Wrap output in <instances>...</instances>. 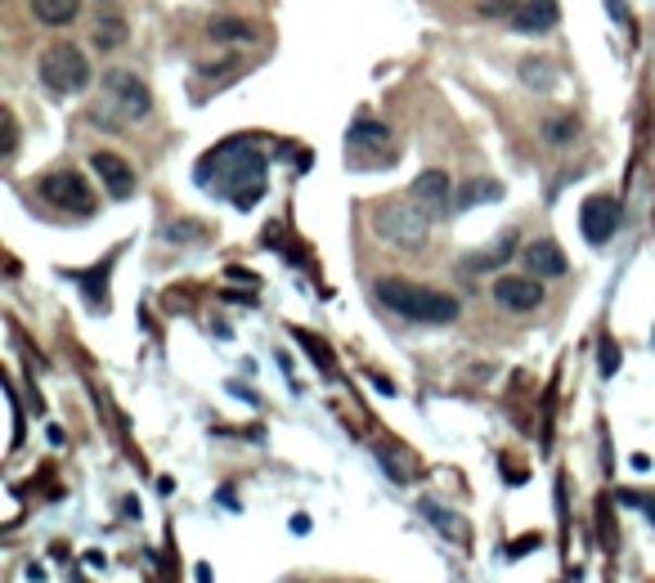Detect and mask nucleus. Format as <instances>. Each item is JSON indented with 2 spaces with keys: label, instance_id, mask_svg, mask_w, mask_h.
Segmentation results:
<instances>
[{
  "label": "nucleus",
  "instance_id": "1",
  "mask_svg": "<svg viewBox=\"0 0 655 583\" xmlns=\"http://www.w3.org/2000/svg\"><path fill=\"white\" fill-rule=\"evenodd\" d=\"M198 179L207 189L215 185L221 194H230L238 211H251L265 194V153L251 139H230L198 162Z\"/></svg>",
  "mask_w": 655,
  "mask_h": 583
},
{
  "label": "nucleus",
  "instance_id": "2",
  "mask_svg": "<svg viewBox=\"0 0 655 583\" xmlns=\"http://www.w3.org/2000/svg\"><path fill=\"white\" fill-rule=\"evenodd\" d=\"M378 301L386 310H395L399 319L409 323H454L462 314V306L449 297V292H431L422 283H409V278H378Z\"/></svg>",
  "mask_w": 655,
  "mask_h": 583
},
{
  "label": "nucleus",
  "instance_id": "3",
  "mask_svg": "<svg viewBox=\"0 0 655 583\" xmlns=\"http://www.w3.org/2000/svg\"><path fill=\"white\" fill-rule=\"evenodd\" d=\"M373 230H378V238H386V243H395V247L418 251V247L427 243L431 215H427L413 198H409V202H386V207H378V215H373Z\"/></svg>",
  "mask_w": 655,
  "mask_h": 583
},
{
  "label": "nucleus",
  "instance_id": "4",
  "mask_svg": "<svg viewBox=\"0 0 655 583\" xmlns=\"http://www.w3.org/2000/svg\"><path fill=\"white\" fill-rule=\"evenodd\" d=\"M36 72H41V82H46L54 95H77V90L90 86V63H86V54H82L77 46H67V41L50 46L41 59H36Z\"/></svg>",
  "mask_w": 655,
  "mask_h": 583
},
{
  "label": "nucleus",
  "instance_id": "5",
  "mask_svg": "<svg viewBox=\"0 0 655 583\" xmlns=\"http://www.w3.org/2000/svg\"><path fill=\"white\" fill-rule=\"evenodd\" d=\"M103 108H118V117H126V122H144V117H149V108H153V95L135 77V72L113 67L103 77Z\"/></svg>",
  "mask_w": 655,
  "mask_h": 583
},
{
  "label": "nucleus",
  "instance_id": "6",
  "mask_svg": "<svg viewBox=\"0 0 655 583\" xmlns=\"http://www.w3.org/2000/svg\"><path fill=\"white\" fill-rule=\"evenodd\" d=\"M41 198L50 202V207H59V211H77V215H90L95 211V194H90V185L77 175V171H50V175H41Z\"/></svg>",
  "mask_w": 655,
  "mask_h": 583
},
{
  "label": "nucleus",
  "instance_id": "7",
  "mask_svg": "<svg viewBox=\"0 0 655 583\" xmlns=\"http://www.w3.org/2000/svg\"><path fill=\"white\" fill-rule=\"evenodd\" d=\"M409 198L431 215V221H445V215L454 211V189H449V175H445V171H422V175L413 179Z\"/></svg>",
  "mask_w": 655,
  "mask_h": 583
},
{
  "label": "nucleus",
  "instance_id": "8",
  "mask_svg": "<svg viewBox=\"0 0 655 583\" xmlns=\"http://www.w3.org/2000/svg\"><path fill=\"white\" fill-rule=\"evenodd\" d=\"M615 225H620V202H615L610 194L589 198V202H584V211H579V230H584V238H589L593 247L610 243Z\"/></svg>",
  "mask_w": 655,
  "mask_h": 583
},
{
  "label": "nucleus",
  "instance_id": "9",
  "mask_svg": "<svg viewBox=\"0 0 655 583\" xmlns=\"http://www.w3.org/2000/svg\"><path fill=\"white\" fill-rule=\"evenodd\" d=\"M494 301H498L503 310L526 314V310H539V306H543V287H539L534 278L503 274V278H494Z\"/></svg>",
  "mask_w": 655,
  "mask_h": 583
},
{
  "label": "nucleus",
  "instance_id": "10",
  "mask_svg": "<svg viewBox=\"0 0 655 583\" xmlns=\"http://www.w3.org/2000/svg\"><path fill=\"white\" fill-rule=\"evenodd\" d=\"M557 18H561L557 0H521L517 14L507 18V23H512L517 32H526V36H534V32H553V27H557Z\"/></svg>",
  "mask_w": 655,
  "mask_h": 583
},
{
  "label": "nucleus",
  "instance_id": "11",
  "mask_svg": "<svg viewBox=\"0 0 655 583\" xmlns=\"http://www.w3.org/2000/svg\"><path fill=\"white\" fill-rule=\"evenodd\" d=\"M90 166L99 171V179L108 185V194H113V198H131V194H135V171H131L118 153H95Z\"/></svg>",
  "mask_w": 655,
  "mask_h": 583
},
{
  "label": "nucleus",
  "instance_id": "12",
  "mask_svg": "<svg viewBox=\"0 0 655 583\" xmlns=\"http://www.w3.org/2000/svg\"><path fill=\"white\" fill-rule=\"evenodd\" d=\"M526 265H530V274H539V278H561V274H566L561 247L548 243V238H539V243L526 247Z\"/></svg>",
  "mask_w": 655,
  "mask_h": 583
},
{
  "label": "nucleus",
  "instance_id": "13",
  "mask_svg": "<svg viewBox=\"0 0 655 583\" xmlns=\"http://www.w3.org/2000/svg\"><path fill=\"white\" fill-rule=\"evenodd\" d=\"M77 14H82V0H32V18L46 27H67L77 23Z\"/></svg>",
  "mask_w": 655,
  "mask_h": 583
},
{
  "label": "nucleus",
  "instance_id": "14",
  "mask_svg": "<svg viewBox=\"0 0 655 583\" xmlns=\"http://www.w3.org/2000/svg\"><path fill=\"white\" fill-rule=\"evenodd\" d=\"M422 517L441 530L449 543H467V521L458 517V512H449V507H441V503H431V498H422Z\"/></svg>",
  "mask_w": 655,
  "mask_h": 583
},
{
  "label": "nucleus",
  "instance_id": "15",
  "mask_svg": "<svg viewBox=\"0 0 655 583\" xmlns=\"http://www.w3.org/2000/svg\"><path fill=\"white\" fill-rule=\"evenodd\" d=\"M126 36H131V27L122 18H99L95 32H90V41H95V50H122Z\"/></svg>",
  "mask_w": 655,
  "mask_h": 583
},
{
  "label": "nucleus",
  "instance_id": "16",
  "mask_svg": "<svg viewBox=\"0 0 655 583\" xmlns=\"http://www.w3.org/2000/svg\"><path fill=\"white\" fill-rule=\"evenodd\" d=\"M503 194V185H494V179H477V185H462L458 189V198H454V207H477V202H494Z\"/></svg>",
  "mask_w": 655,
  "mask_h": 583
},
{
  "label": "nucleus",
  "instance_id": "17",
  "mask_svg": "<svg viewBox=\"0 0 655 583\" xmlns=\"http://www.w3.org/2000/svg\"><path fill=\"white\" fill-rule=\"evenodd\" d=\"M350 144H363V149H386L391 131H386L382 122H355V126H350Z\"/></svg>",
  "mask_w": 655,
  "mask_h": 583
},
{
  "label": "nucleus",
  "instance_id": "18",
  "mask_svg": "<svg viewBox=\"0 0 655 583\" xmlns=\"http://www.w3.org/2000/svg\"><path fill=\"white\" fill-rule=\"evenodd\" d=\"M207 32L215 36V41H251V27L243 18H211Z\"/></svg>",
  "mask_w": 655,
  "mask_h": 583
},
{
  "label": "nucleus",
  "instance_id": "19",
  "mask_svg": "<svg viewBox=\"0 0 655 583\" xmlns=\"http://www.w3.org/2000/svg\"><path fill=\"white\" fill-rule=\"evenodd\" d=\"M574 135H579V122H574V117H553V122H543V139H548L553 149L570 144Z\"/></svg>",
  "mask_w": 655,
  "mask_h": 583
},
{
  "label": "nucleus",
  "instance_id": "20",
  "mask_svg": "<svg viewBox=\"0 0 655 583\" xmlns=\"http://www.w3.org/2000/svg\"><path fill=\"white\" fill-rule=\"evenodd\" d=\"M512 234H507V238H498V247L490 251V257H477V261H471V270H490V265H498V261H507V257H512Z\"/></svg>",
  "mask_w": 655,
  "mask_h": 583
},
{
  "label": "nucleus",
  "instance_id": "21",
  "mask_svg": "<svg viewBox=\"0 0 655 583\" xmlns=\"http://www.w3.org/2000/svg\"><path fill=\"white\" fill-rule=\"evenodd\" d=\"M521 72H526V86H539V90H548V86H553V77H548V63L526 59V63H521Z\"/></svg>",
  "mask_w": 655,
  "mask_h": 583
},
{
  "label": "nucleus",
  "instance_id": "22",
  "mask_svg": "<svg viewBox=\"0 0 655 583\" xmlns=\"http://www.w3.org/2000/svg\"><path fill=\"white\" fill-rule=\"evenodd\" d=\"M517 5H521V0H481V14H490V18H512L517 14Z\"/></svg>",
  "mask_w": 655,
  "mask_h": 583
},
{
  "label": "nucleus",
  "instance_id": "23",
  "mask_svg": "<svg viewBox=\"0 0 655 583\" xmlns=\"http://www.w3.org/2000/svg\"><path fill=\"white\" fill-rule=\"evenodd\" d=\"M615 369H620V350H615V346H610V342H606V346H602V373H606V377H610V373H615Z\"/></svg>",
  "mask_w": 655,
  "mask_h": 583
},
{
  "label": "nucleus",
  "instance_id": "24",
  "mask_svg": "<svg viewBox=\"0 0 655 583\" xmlns=\"http://www.w3.org/2000/svg\"><path fill=\"white\" fill-rule=\"evenodd\" d=\"M14 139H18V126H14V113H5V158L14 153Z\"/></svg>",
  "mask_w": 655,
  "mask_h": 583
},
{
  "label": "nucleus",
  "instance_id": "25",
  "mask_svg": "<svg viewBox=\"0 0 655 583\" xmlns=\"http://www.w3.org/2000/svg\"><path fill=\"white\" fill-rule=\"evenodd\" d=\"M198 234H202L198 225H171L166 230V238H198Z\"/></svg>",
  "mask_w": 655,
  "mask_h": 583
},
{
  "label": "nucleus",
  "instance_id": "26",
  "mask_svg": "<svg viewBox=\"0 0 655 583\" xmlns=\"http://www.w3.org/2000/svg\"><path fill=\"white\" fill-rule=\"evenodd\" d=\"M530 548H539V534H530V538L512 543V557H521V553H530Z\"/></svg>",
  "mask_w": 655,
  "mask_h": 583
},
{
  "label": "nucleus",
  "instance_id": "27",
  "mask_svg": "<svg viewBox=\"0 0 655 583\" xmlns=\"http://www.w3.org/2000/svg\"><path fill=\"white\" fill-rule=\"evenodd\" d=\"M293 534H310V517H293Z\"/></svg>",
  "mask_w": 655,
  "mask_h": 583
},
{
  "label": "nucleus",
  "instance_id": "28",
  "mask_svg": "<svg viewBox=\"0 0 655 583\" xmlns=\"http://www.w3.org/2000/svg\"><path fill=\"white\" fill-rule=\"evenodd\" d=\"M638 503H642V507H646V512H651V521H655V498H651V494H646V498H638Z\"/></svg>",
  "mask_w": 655,
  "mask_h": 583
}]
</instances>
